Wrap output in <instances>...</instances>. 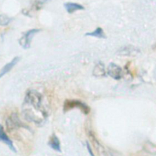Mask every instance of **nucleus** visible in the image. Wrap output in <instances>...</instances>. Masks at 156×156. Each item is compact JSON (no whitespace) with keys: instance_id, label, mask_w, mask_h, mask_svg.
I'll list each match as a JSON object with an SVG mask.
<instances>
[{"instance_id":"f257e3e1","label":"nucleus","mask_w":156,"mask_h":156,"mask_svg":"<svg viewBox=\"0 0 156 156\" xmlns=\"http://www.w3.org/2000/svg\"><path fill=\"white\" fill-rule=\"evenodd\" d=\"M25 118L37 124L44 122L48 113L43 105V95L36 90H28L24 96L22 105Z\"/></svg>"},{"instance_id":"f03ea898","label":"nucleus","mask_w":156,"mask_h":156,"mask_svg":"<svg viewBox=\"0 0 156 156\" xmlns=\"http://www.w3.org/2000/svg\"><path fill=\"white\" fill-rule=\"evenodd\" d=\"M79 108L85 115H88L90 113V108L85 102L76 99H67L64 102L63 110L64 112H66L73 108Z\"/></svg>"},{"instance_id":"7ed1b4c3","label":"nucleus","mask_w":156,"mask_h":156,"mask_svg":"<svg viewBox=\"0 0 156 156\" xmlns=\"http://www.w3.org/2000/svg\"><path fill=\"white\" fill-rule=\"evenodd\" d=\"M5 126L8 132H12L20 127H24L29 129L27 126L21 122L18 113H12L11 115L6 119Z\"/></svg>"},{"instance_id":"20e7f679","label":"nucleus","mask_w":156,"mask_h":156,"mask_svg":"<svg viewBox=\"0 0 156 156\" xmlns=\"http://www.w3.org/2000/svg\"><path fill=\"white\" fill-rule=\"evenodd\" d=\"M40 31L41 29H32L26 31L19 40V44L25 49L30 48L33 37Z\"/></svg>"},{"instance_id":"39448f33","label":"nucleus","mask_w":156,"mask_h":156,"mask_svg":"<svg viewBox=\"0 0 156 156\" xmlns=\"http://www.w3.org/2000/svg\"><path fill=\"white\" fill-rule=\"evenodd\" d=\"M107 74L115 80H119L122 76V68L116 63L111 62L107 67Z\"/></svg>"},{"instance_id":"423d86ee","label":"nucleus","mask_w":156,"mask_h":156,"mask_svg":"<svg viewBox=\"0 0 156 156\" xmlns=\"http://www.w3.org/2000/svg\"><path fill=\"white\" fill-rule=\"evenodd\" d=\"M0 140L5 144L12 152H16V149L13 145L12 140L9 137L2 125L0 127Z\"/></svg>"},{"instance_id":"0eeeda50","label":"nucleus","mask_w":156,"mask_h":156,"mask_svg":"<svg viewBox=\"0 0 156 156\" xmlns=\"http://www.w3.org/2000/svg\"><path fill=\"white\" fill-rule=\"evenodd\" d=\"M48 144L53 150H54L57 152H62L60 140L54 133H53L52 134V135L51 136V137L48 141Z\"/></svg>"},{"instance_id":"6e6552de","label":"nucleus","mask_w":156,"mask_h":156,"mask_svg":"<svg viewBox=\"0 0 156 156\" xmlns=\"http://www.w3.org/2000/svg\"><path fill=\"white\" fill-rule=\"evenodd\" d=\"M64 7L66 11L68 13H73L76 11L83 10L85 9V7L78 3L72 2H67L64 4Z\"/></svg>"},{"instance_id":"1a4fd4ad","label":"nucleus","mask_w":156,"mask_h":156,"mask_svg":"<svg viewBox=\"0 0 156 156\" xmlns=\"http://www.w3.org/2000/svg\"><path fill=\"white\" fill-rule=\"evenodd\" d=\"M20 57H14L10 62L7 63L6 65H5L2 68L1 70L0 73V77H2L4 75L6 74L7 73H9L10 71L12 70V69L17 64V63L20 61Z\"/></svg>"},{"instance_id":"9d476101","label":"nucleus","mask_w":156,"mask_h":156,"mask_svg":"<svg viewBox=\"0 0 156 156\" xmlns=\"http://www.w3.org/2000/svg\"><path fill=\"white\" fill-rule=\"evenodd\" d=\"M93 74L94 76L97 77H102L106 76V72L105 66L103 63L99 62L94 67L93 70Z\"/></svg>"},{"instance_id":"9b49d317","label":"nucleus","mask_w":156,"mask_h":156,"mask_svg":"<svg viewBox=\"0 0 156 156\" xmlns=\"http://www.w3.org/2000/svg\"><path fill=\"white\" fill-rule=\"evenodd\" d=\"M85 35L93 37L98 38H106V35L104 32V30L101 27H98L94 30L92 32L86 33Z\"/></svg>"},{"instance_id":"f8f14e48","label":"nucleus","mask_w":156,"mask_h":156,"mask_svg":"<svg viewBox=\"0 0 156 156\" xmlns=\"http://www.w3.org/2000/svg\"><path fill=\"white\" fill-rule=\"evenodd\" d=\"M12 21V18H9V16H7L5 15H1L0 16V24L1 26H6L7 24H9V23H10V21Z\"/></svg>"},{"instance_id":"ddd939ff","label":"nucleus","mask_w":156,"mask_h":156,"mask_svg":"<svg viewBox=\"0 0 156 156\" xmlns=\"http://www.w3.org/2000/svg\"><path fill=\"white\" fill-rule=\"evenodd\" d=\"M145 150L148 152L152 154H154V152H156V146H154V145L151 143H147L144 146Z\"/></svg>"},{"instance_id":"4468645a","label":"nucleus","mask_w":156,"mask_h":156,"mask_svg":"<svg viewBox=\"0 0 156 156\" xmlns=\"http://www.w3.org/2000/svg\"><path fill=\"white\" fill-rule=\"evenodd\" d=\"M47 1V0H42V1H37L35 2H34V9L36 10H40L42 5H43V4L44 3V2Z\"/></svg>"},{"instance_id":"2eb2a0df","label":"nucleus","mask_w":156,"mask_h":156,"mask_svg":"<svg viewBox=\"0 0 156 156\" xmlns=\"http://www.w3.org/2000/svg\"><path fill=\"white\" fill-rule=\"evenodd\" d=\"M86 146H87V150H88V152L89 154H90V155H91V156H94V154H93V152L92 148H91V147L90 143H89L88 141L86 142Z\"/></svg>"}]
</instances>
